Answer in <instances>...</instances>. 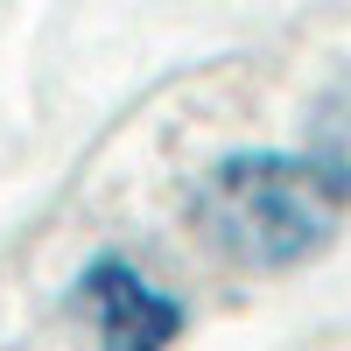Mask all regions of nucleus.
I'll use <instances>...</instances> for the list:
<instances>
[{
  "label": "nucleus",
  "mask_w": 351,
  "mask_h": 351,
  "mask_svg": "<svg viewBox=\"0 0 351 351\" xmlns=\"http://www.w3.org/2000/svg\"><path fill=\"white\" fill-rule=\"evenodd\" d=\"M344 197L324 183V169L288 148H239L197 176L190 225L204 246L246 274H288L337 239Z\"/></svg>",
  "instance_id": "f257e3e1"
},
{
  "label": "nucleus",
  "mask_w": 351,
  "mask_h": 351,
  "mask_svg": "<svg viewBox=\"0 0 351 351\" xmlns=\"http://www.w3.org/2000/svg\"><path fill=\"white\" fill-rule=\"evenodd\" d=\"M77 309H84V324L99 330V344H112V351H155V344L183 337V309L141 267H127V260H112V253L77 274Z\"/></svg>",
  "instance_id": "f03ea898"
},
{
  "label": "nucleus",
  "mask_w": 351,
  "mask_h": 351,
  "mask_svg": "<svg viewBox=\"0 0 351 351\" xmlns=\"http://www.w3.org/2000/svg\"><path fill=\"white\" fill-rule=\"evenodd\" d=\"M302 155L324 169V183L351 204V77H337L330 92L309 106V148Z\"/></svg>",
  "instance_id": "7ed1b4c3"
}]
</instances>
